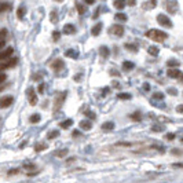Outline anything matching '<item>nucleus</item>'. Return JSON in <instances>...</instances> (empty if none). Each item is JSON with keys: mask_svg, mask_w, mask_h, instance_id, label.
I'll return each mask as SVG.
<instances>
[{"mask_svg": "<svg viewBox=\"0 0 183 183\" xmlns=\"http://www.w3.org/2000/svg\"><path fill=\"white\" fill-rule=\"evenodd\" d=\"M146 36L150 40H153V41L161 43V41H164V40L168 37V35L165 32H162V30H158V29H150V30L146 33Z\"/></svg>", "mask_w": 183, "mask_h": 183, "instance_id": "nucleus-1", "label": "nucleus"}, {"mask_svg": "<svg viewBox=\"0 0 183 183\" xmlns=\"http://www.w3.org/2000/svg\"><path fill=\"white\" fill-rule=\"evenodd\" d=\"M109 33L113 35V36H117V37H121L124 35V26L120 25V24H114L109 28Z\"/></svg>", "mask_w": 183, "mask_h": 183, "instance_id": "nucleus-2", "label": "nucleus"}, {"mask_svg": "<svg viewBox=\"0 0 183 183\" xmlns=\"http://www.w3.org/2000/svg\"><path fill=\"white\" fill-rule=\"evenodd\" d=\"M17 63H18V58H8L6 61H1V63H0V70H6V69L14 68Z\"/></svg>", "mask_w": 183, "mask_h": 183, "instance_id": "nucleus-3", "label": "nucleus"}, {"mask_svg": "<svg viewBox=\"0 0 183 183\" xmlns=\"http://www.w3.org/2000/svg\"><path fill=\"white\" fill-rule=\"evenodd\" d=\"M157 22L161 26H164V28H172V22H171V19H169L167 15H164V14H158L157 15Z\"/></svg>", "mask_w": 183, "mask_h": 183, "instance_id": "nucleus-4", "label": "nucleus"}, {"mask_svg": "<svg viewBox=\"0 0 183 183\" xmlns=\"http://www.w3.org/2000/svg\"><path fill=\"white\" fill-rule=\"evenodd\" d=\"M26 97H28V101L30 105L37 103V95H36V92H35L33 88H28V90H26Z\"/></svg>", "mask_w": 183, "mask_h": 183, "instance_id": "nucleus-5", "label": "nucleus"}, {"mask_svg": "<svg viewBox=\"0 0 183 183\" xmlns=\"http://www.w3.org/2000/svg\"><path fill=\"white\" fill-rule=\"evenodd\" d=\"M65 98H66V92H61L57 97V99H55V103H54V111H58L59 109H61L62 103H63V101H65Z\"/></svg>", "mask_w": 183, "mask_h": 183, "instance_id": "nucleus-6", "label": "nucleus"}, {"mask_svg": "<svg viewBox=\"0 0 183 183\" xmlns=\"http://www.w3.org/2000/svg\"><path fill=\"white\" fill-rule=\"evenodd\" d=\"M14 101V98L11 97V95H7V97H3L0 98V109H4V108H8L11 103Z\"/></svg>", "mask_w": 183, "mask_h": 183, "instance_id": "nucleus-7", "label": "nucleus"}, {"mask_svg": "<svg viewBox=\"0 0 183 183\" xmlns=\"http://www.w3.org/2000/svg\"><path fill=\"white\" fill-rule=\"evenodd\" d=\"M14 52V50L13 48H6V50L0 51V61H6V59H8V58H11V54Z\"/></svg>", "mask_w": 183, "mask_h": 183, "instance_id": "nucleus-8", "label": "nucleus"}, {"mask_svg": "<svg viewBox=\"0 0 183 183\" xmlns=\"http://www.w3.org/2000/svg\"><path fill=\"white\" fill-rule=\"evenodd\" d=\"M167 10L171 14H175L176 11H178V3H176L175 0H169L168 3H167Z\"/></svg>", "mask_w": 183, "mask_h": 183, "instance_id": "nucleus-9", "label": "nucleus"}, {"mask_svg": "<svg viewBox=\"0 0 183 183\" xmlns=\"http://www.w3.org/2000/svg\"><path fill=\"white\" fill-rule=\"evenodd\" d=\"M167 76L171 77V79H179L180 76H182V72H180L179 69H169L168 72H167Z\"/></svg>", "mask_w": 183, "mask_h": 183, "instance_id": "nucleus-10", "label": "nucleus"}, {"mask_svg": "<svg viewBox=\"0 0 183 183\" xmlns=\"http://www.w3.org/2000/svg\"><path fill=\"white\" fill-rule=\"evenodd\" d=\"M51 68H52V70H55V72H59L61 69H63V61H62V59H57V61L52 62Z\"/></svg>", "mask_w": 183, "mask_h": 183, "instance_id": "nucleus-11", "label": "nucleus"}, {"mask_svg": "<svg viewBox=\"0 0 183 183\" xmlns=\"http://www.w3.org/2000/svg\"><path fill=\"white\" fill-rule=\"evenodd\" d=\"M80 128L81 129H91L92 128V122L90 121V120H83V121H80Z\"/></svg>", "mask_w": 183, "mask_h": 183, "instance_id": "nucleus-12", "label": "nucleus"}, {"mask_svg": "<svg viewBox=\"0 0 183 183\" xmlns=\"http://www.w3.org/2000/svg\"><path fill=\"white\" fill-rule=\"evenodd\" d=\"M63 32L66 33V35H72V33L76 32V28L72 25V24H66V25L63 26Z\"/></svg>", "mask_w": 183, "mask_h": 183, "instance_id": "nucleus-13", "label": "nucleus"}, {"mask_svg": "<svg viewBox=\"0 0 183 183\" xmlns=\"http://www.w3.org/2000/svg\"><path fill=\"white\" fill-rule=\"evenodd\" d=\"M113 128H114V122H111V121H106L102 124V129L103 131H111Z\"/></svg>", "mask_w": 183, "mask_h": 183, "instance_id": "nucleus-14", "label": "nucleus"}, {"mask_svg": "<svg viewBox=\"0 0 183 183\" xmlns=\"http://www.w3.org/2000/svg\"><path fill=\"white\" fill-rule=\"evenodd\" d=\"M114 19L116 21H120V22H125L127 19H128V17H127L124 13H117V14L114 15Z\"/></svg>", "mask_w": 183, "mask_h": 183, "instance_id": "nucleus-15", "label": "nucleus"}, {"mask_svg": "<svg viewBox=\"0 0 183 183\" xmlns=\"http://www.w3.org/2000/svg\"><path fill=\"white\" fill-rule=\"evenodd\" d=\"M114 7L117 10H122L125 7V0H114Z\"/></svg>", "mask_w": 183, "mask_h": 183, "instance_id": "nucleus-16", "label": "nucleus"}, {"mask_svg": "<svg viewBox=\"0 0 183 183\" xmlns=\"http://www.w3.org/2000/svg\"><path fill=\"white\" fill-rule=\"evenodd\" d=\"M101 29H102V24H101V22H99V24H97V25L94 26L91 32H92V35H94V36H98V35L101 33Z\"/></svg>", "mask_w": 183, "mask_h": 183, "instance_id": "nucleus-17", "label": "nucleus"}, {"mask_svg": "<svg viewBox=\"0 0 183 183\" xmlns=\"http://www.w3.org/2000/svg\"><path fill=\"white\" fill-rule=\"evenodd\" d=\"M99 54H101V57H103V58L109 57V48L108 47H105V46L99 47Z\"/></svg>", "mask_w": 183, "mask_h": 183, "instance_id": "nucleus-18", "label": "nucleus"}, {"mask_svg": "<svg viewBox=\"0 0 183 183\" xmlns=\"http://www.w3.org/2000/svg\"><path fill=\"white\" fill-rule=\"evenodd\" d=\"M147 52H149L151 57H157V55H158V48H157V47H154V46H151V47H149Z\"/></svg>", "mask_w": 183, "mask_h": 183, "instance_id": "nucleus-19", "label": "nucleus"}, {"mask_svg": "<svg viewBox=\"0 0 183 183\" xmlns=\"http://www.w3.org/2000/svg\"><path fill=\"white\" fill-rule=\"evenodd\" d=\"M122 69H124V70H132L134 69V62L125 61L124 63H122Z\"/></svg>", "mask_w": 183, "mask_h": 183, "instance_id": "nucleus-20", "label": "nucleus"}, {"mask_svg": "<svg viewBox=\"0 0 183 183\" xmlns=\"http://www.w3.org/2000/svg\"><path fill=\"white\" fill-rule=\"evenodd\" d=\"M73 124V120H65V121H62L61 124H59V125H61V128H69V127L72 125Z\"/></svg>", "mask_w": 183, "mask_h": 183, "instance_id": "nucleus-21", "label": "nucleus"}, {"mask_svg": "<svg viewBox=\"0 0 183 183\" xmlns=\"http://www.w3.org/2000/svg\"><path fill=\"white\" fill-rule=\"evenodd\" d=\"M167 65H168L169 68H178L179 66V61H176V59H169L168 62H167Z\"/></svg>", "mask_w": 183, "mask_h": 183, "instance_id": "nucleus-22", "label": "nucleus"}, {"mask_svg": "<svg viewBox=\"0 0 183 183\" xmlns=\"http://www.w3.org/2000/svg\"><path fill=\"white\" fill-rule=\"evenodd\" d=\"M131 119L135 120V121H140V120H142V114H140V111H135V113H132V114H131Z\"/></svg>", "mask_w": 183, "mask_h": 183, "instance_id": "nucleus-23", "label": "nucleus"}, {"mask_svg": "<svg viewBox=\"0 0 183 183\" xmlns=\"http://www.w3.org/2000/svg\"><path fill=\"white\" fill-rule=\"evenodd\" d=\"M66 57L76 59V58H77V51H75V50H68V51H66Z\"/></svg>", "mask_w": 183, "mask_h": 183, "instance_id": "nucleus-24", "label": "nucleus"}, {"mask_svg": "<svg viewBox=\"0 0 183 183\" xmlns=\"http://www.w3.org/2000/svg\"><path fill=\"white\" fill-rule=\"evenodd\" d=\"M10 4L8 3H0V13H3V11H7V10H10Z\"/></svg>", "mask_w": 183, "mask_h": 183, "instance_id": "nucleus-25", "label": "nucleus"}, {"mask_svg": "<svg viewBox=\"0 0 183 183\" xmlns=\"http://www.w3.org/2000/svg\"><path fill=\"white\" fill-rule=\"evenodd\" d=\"M125 48L128 51H132V52H138V47L134 46V44H125Z\"/></svg>", "mask_w": 183, "mask_h": 183, "instance_id": "nucleus-26", "label": "nucleus"}, {"mask_svg": "<svg viewBox=\"0 0 183 183\" xmlns=\"http://www.w3.org/2000/svg\"><path fill=\"white\" fill-rule=\"evenodd\" d=\"M117 98H119V99H131L132 97H131L129 94H127V92H122V94H119Z\"/></svg>", "mask_w": 183, "mask_h": 183, "instance_id": "nucleus-27", "label": "nucleus"}, {"mask_svg": "<svg viewBox=\"0 0 183 183\" xmlns=\"http://www.w3.org/2000/svg\"><path fill=\"white\" fill-rule=\"evenodd\" d=\"M40 121V114H32L30 116V122H35V124H36V122H39Z\"/></svg>", "mask_w": 183, "mask_h": 183, "instance_id": "nucleus-28", "label": "nucleus"}, {"mask_svg": "<svg viewBox=\"0 0 183 183\" xmlns=\"http://www.w3.org/2000/svg\"><path fill=\"white\" fill-rule=\"evenodd\" d=\"M24 15H25V8H24V7H19L18 11H17V17H18V18H22Z\"/></svg>", "mask_w": 183, "mask_h": 183, "instance_id": "nucleus-29", "label": "nucleus"}, {"mask_svg": "<svg viewBox=\"0 0 183 183\" xmlns=\"http://www.w3.org/2000/svg\"><path fill=\"white\" fill-rule=\"evenodd\" d=\"M50 18H51V22H58V14H57V11H52V13H51Z\"/></svg>", "mask_w": 183, "mask_h": 183, "instance_id": "nucleus-30", "label": "nucleus"}, {"mask_svg": "<svg viewBox=\"0 0 183 183\" xmlns=\"http://www.w3.org/2000/svg\"><path fill=\"white\" fill-rule=\"evenodd\" d=\"M156 6V0H149V3L145 4V8H153Z\"/></svg>", "mask_w": 183, "mask_h": 183, "instance_id": "nucleus-31", "label": "nucleus"}, {"mask_svg": "<svg viewBox=\"0 0 183 183\" xmlns=\"http://www.w3.org/2000/svg\"><path fill=\"white\" fill-rule=\"evenodd\" d=\"M58 135H59V132H58V131H51V132H48V135H47V137H48V139H52V138H57Z\"/></svg>", "mask_w": 183, "mask_h": 183, "instance_id": "nucleus-32", "label": "nucleus"}, {"mask_svg": "<svg viewBox=\"0 0 183 183\" xmlns=\"http://www.w3.org/2000/svg\"><path fill=\"white\" fill-rule=\"evenodd\" d=\"M36 151H40V150H44V149H47V145H44V143H37L36 145Z\"/></svg>", "mask_w": 183, "mask_h": 183, "instance_id": "nucleus-33", "label": "nucleus"}, {"mask_svg": "<svg viewBox=\"0 0 183 183\" xmlns=\"http://www.w3.org/2000/svg\"><path fill=\"white\" fill-rule=\"evenodd\" d=\"M76 7L79 10V14H84V13H86V7H84L83 4H76Z\"/></svg>", "mask_w": 183, "mask_h": 183, "instance_id": "nucleus-34", "label": "nucleus"}, {"mask_svg": "<svg viewBox=\"0 0 183 183\" xmlns=\"http://www.w3.org/2000/svg\"><path fill=\"white\" fill-rule=\"evenodd\" d=\"M7 37V29H1L0 30V40H4Z\"/></svg>", "mask_w": 183, "mask_h": 183, "instance_id": "nucleus-35", "label": "nucleus"}, {"mask_svg": "<svg viewBox=\"0 0 183 183\" xmlns=\"http://www.w3.org/2000/svg\"><path fill=\"white\" fill-rule=\"evenodd\" d=\"M153 98L160 101V99H162V98H164V94H162V92H154V94H153Z\"/></svg>", "mask_w": 183, "mask_h": 183, "instance_id": "nucleus-36", "label": "nucleus"}, {"mask_svg": "<svg viewBox=\"0 0 183 183\" xmlns=\"http://www.w3.org/2000/svg\"><path fill=\"white\" fill-rule=\"evenodd\" d=\"M66 153H68V150H66V149H65V150H59V151H57V157H65V156H66Z\"/></svg>", "mask_w": 183, "mask_h": 183, "instance_id": "nucleus-37", "label": "nucleus"}, {"mask_svg": "<svg viewBox=\"0 0 183 183\" xmlns=\"http://www.w3.org/2000/svg\"><path fill=\"white\" fill-rule=\"evenodd\" d=\"M86 116L87 117H90L91 120H95V114H94L92 111H90V110H86Z\"/></svg>", "mask_w": 183, "mask_h": 183, "instance_id": "nucleus-38", "label": "nucleus"}, {"mask_svg": "<svg viewBox=\"0 0 183 183\" xmlns=\"http://www.w3.org/2000/svg\"><path fill=\"white\" fill-rule=\"evenodd\" d=\"M52 37H54V40L57 41V40H59V37H61V35H59V32L58 30H55L54 32V35H52Z\"/></svg>", "mask_w": 183, "mask_h": 183, "instance_id": "nucleus-39", "label": "nucleus"}, {"mask_svg": "<svg viewBox=\"0 0 183 183\" xmlns=\"http://www.w3.org/2000/svg\"><path fill=\"white\" fill-rule=\"evenodd\" d=\"M6 79H7V76L4 75V73H1V72H0V84H1V83H3V81H6Z\"/></svg>", "mask_w": 183, "mask_h": 183, "instance_id": "nucleus-40", "label": "nucleus"}, {"mask_svg": "<svg viewBox=\"0 0 183 183\" xmlns=\"http://www.w3.org/2000/svg\"><path fill=\"white\" fill-rule=\"evenodd\" d=\"M44 87H46V86H44L43 83H41V84H39V88H37V91L43 94V92H44Z\"/></svg>", "mask_w": 183, "mask_h": 183, "instance_id": "nucleus-41", "label": "nucleus"}, {"mask_svg": "<svg viewBox=\"0 0 183 183\" xmlns=\"http://www.w3.org/2000/svg\"><path fill=\"white\" fill-rule=\"evenodd\" d=\"M25 168L26 169H35V168H36V167H35V165H30V164H25Z\"/></svg>", "mask_w": 183, "mask_h": 183, "instance_id": "nucleus-42", "label": "nucleus"}, {"mask_svg": "<svg viewBox=\"0 0 183 183\" xmlns=\"http://www.w3.org/2000/svg\"><path fill=\"white\" fill-rule=\"evenodd\" d=\"M167 139H169V140L175 139V135H173V134H168V135H167Z\"/></svg>", "mask_w": 183, "mask_h": 183, "instance_id": "nucleus-43", "label": "nucleus"}, {"mask_svg": "<svg viewBox=\"0 0 183 183\" xmlns=\"http://www.w3.org/2000/svg\"><path fill=\"white\" fill-rule=\"evenodd\" d=\"M172 153H173V154H176V156H180V150H179V149H173Z\"/></svg>", "mask_w": 183, "mask_h": 183, "instance_id": "nucleus-44", "label": "nucleus"}, {"mask_svg": "<svg viewBox=\"0 0 183 183\" xmlns=\"http://www.w3.org/2000/svg\"><path fill=\"white\" fill-rule=\"evenodd\" d=\"M127 3H128L129 6H135V0H127L125 4H127Z\"/></svg>", "mask_w": 183, "mask_h": 183, "instance_id": "nucleus-45", "label": "nucleus"}, {"mask_svg": "<svg viewBox=\"0 0 183 183\" xmlns=\"http://www.w3.org/2000/svg\"><path fill=\"white\" fill-rule=\"evenodd\" d=\"M176 110H178V113H182V111H183V106H182V105H179V106L176 108Z\"/></svg>", "mask_w": 183, "mask_h": 183, "instance_id": "nucleus-46", "label": "nucleus"}, {"mask_svg": "<svg viewBox=\"0 0 183 183\" xmlns=\"http://www.w3.org/2000/svg\"><path fill=\"white\" fill-rule=\"evenodd\" d=\"M84 3H87V4H94V3H95V0H84Z\"/></svg>", "mask_w": 183, "mask_h": 183, "instance_id": "nucleus-47", "label": "nucleus"}, {"mask_svg": "<svg viewBox=\"0 0 183 183\" xmlns=\"http://www.w3.org/2000/svg\"><path fill=\"white\" fill-rule=\"evenodd\" d=\"M4 44H6V41H4V40H0V50L4 47Z\"/></svg>", "mask_w": 183, "mask_h": 183, "instance_id": "nucleus-48", "label": "nucleus"}, {"mask_svg": "<svg viewBox=\"0 0 183 183\" xmlns=\"http://www.w3.org/2000/svg\"><path fill=\"white\" fill-rule=\"evenodd\" d=\"M113 86H114L116 88H120V84H119V83H117V81H113Z\"/></svg>", "mask_w": 183, "mask_h": 183, "instance_id": "nucleus-49", "label": "nucleus"}, {"mask_svg": "<svg viewBox=\"0 0 183 183\" xmlns=\"http://www.w3.org/2000/svg\"><path fill=\"white\" fill-rule=\"evenodd\" d=\"M169 91V94H172V95H173V94H175V95H176V92H178V91H176V90H168Z\"/></svg>", "mask_w": 183, "mask_h": 183, "instance_id": "nucleus-50", "label": "nucleus"}, {"mask_svg": "<svg viewBox=\"0 0 183 183\" xmlns=\"http://www.w3.org/2000/svg\"><path fill=\"white\" fill-rule=\"evenodd\" d=\"M143 87H145V90H146V91H147V90H149V84H147V83H146V84H145V86H143Z\"/></svg>", "mask_w": 183, "mask_h": 183, "instance_id": "nucleus-51", "label": "nucleus"}, {"mask_svg": "<svg viewBox=\"0 0 183 183\" xmlns=\"http://www.w3.org/2000/svg\"><path fill=\"white\" fill-rule=\"evenodd\" d=\"M55 1H58V3H62V1H63V0H55Z\"/></svg>", "mask_w": 183, "mask_h": 183, "instance_id": "nucleus-52", "label": "nucleus"}, {"mask_svg": "<svg viewBox=\"0 0 183 183\" xmlns=\"http://www.w3.org/2000/svg\"><path fill=\"white\" fill-rule=\"evenodd\" d=\"M3 90H4V87H0V92H1Z\"/></svg>", "mask_w": 183, "mask_h": 183, "instance_id": "nucleus-53", "label": "nucleus"}]
</instances>
